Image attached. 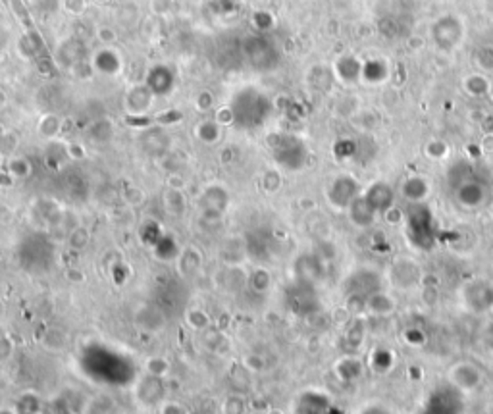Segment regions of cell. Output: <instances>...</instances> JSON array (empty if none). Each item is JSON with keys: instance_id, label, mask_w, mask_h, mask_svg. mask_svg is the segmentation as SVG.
<instances>
[{"instance_id": "cell-1", "label": "cell", "mask_w": 493, "mask_h": 414, "mask_svg": "<svg viewBox=\"0 0 493 414\" xmlns=\"http://www.w3.org/2000/svg\"><path fill=\"white\" fill-rule=\"evenodd\" d=\"M230 112L235 126L241 129H256L266 124L272 114V102L266 95L254 87H245L235 93L230 105Z\"/></svg>"}, {"instance_id": "cell-2", "label": "cell", "mask_w": 493, "mask_h": 414, "mask_svg": "<svg viewBox=\"0 0 493 414\" xmlns=\"http://www.w3.org/2000/svg\"><path fill=\"white\" fill-rule=\"evenodd\" d=\"M451 189L457 203L466 208H476L480 204H484L487 197L486 182L482 179L476 170L466 166V164H461L453 170Z\"/></svg>"}, {"instance_id": "cell-3", "label": "cell", "mask_w": 493, "mask_h": 414, "mask_svg": "<svg viewBox=\"0 0 493 414\" xmlns=\"http://www.w3.org/2000/svg\"><path fill=\"white\" fill-rule=\"evenodd\" d=\"M407 237L410 245L420 251H430L436 245V224L426 206H415L407 216Z\"/></svg>"}, {"instance_id": "cell-4", "label": "cell", "mask_w": 493, "mask_h": 414, "mask_svg": "<svg viewBox=\"0 0 493 414\" xmlns=\"http://www.w3.org/2000/svg\"><path fill=\"white\" fill-rule=\"evenodd\" d=\"M272 156L285 170H301L307 164L309 150L304 143L295 135H275L272 139Z\"/></svg>"}, {"instance_id": "cell-5", "label": "cell", "mask_w": 493, "mask_h": 414, "mask_svg": "<svg viewBox=\"0 0 493 414\" xmlns=\"http://www.w3.org/2000/svg\"><path fill=\"white\" fill-rule=\"evenodd\" d=\"M285 304L293 314L303 316V318L316 314L320 310V297H318L316 285L309 283V281L295 280L285 291Z\"/></svg>"}, {"instance_id": "cell-6", "label": "cell", "mask_w": 493, "mask_h": 414, "mask_svg": "<svg viewBox=\"0 0 493 414\" xmlns=\"http://www.w3.org/2000/svg\"><path fill=\"white\" fill-rule=\"evenodd\" d=\"M54 256V249L50 241L42 235H31L21 243L20 259L21 264L31 272H44L49 270Z\"/></svg>"}, {"instance_id": "cell-7", "label": "cell", "mask_w": 493, "mask_h": 414, "mask_svg": "<svg viewBox=\"0 0 493 414\" xmlns=\"http://www.w3.org/2000/svg\"><path fill=\"white\" fill-rule=\"evenodd\" d=\"M461 413V397L457 389L449 386L437 387L430 394L426 407L420 414H458Z\"/></svg>"}, {"instance_id": "cell-8", "label": "cell", "mask_w": 493, "mask_h": 414, "mask_svg": "<svg viewBox=\"0 0 493 414\" xmlns=\"http://www.w3.org/2000/svg\"><path fill=\"white\" fill-rule=\"evenodd\" d=\"M378 291H380V280H378V276L368 272V270H360L347 281V293H349L351 301L368 302V299L376 295Z\"/></svg>"}, {"instance_id": "cell-9", "label": "cell", "mask_w": 493, "mask_h": 414, "mask_svg": "<svg viewBox=\"0 0 493 414\" xmlns=\"http://www.w3.org/2000/svg\"><path fill=\"white\" fill-rule=\"evenodd\" d=\"M230 197L227 191L222 185H210L201 195V212L206 220H218L226 212Z\"/></svg>"}, {"instance_id": "cell-10", "label": "cell", "mask_w": 493, "mask_h": 414, "mask_svg": "<svg viewBox=\"0 0 493 414\" xmlns=\"http://www.w3.org/2000/svg\"><path fill=\"white\" fill-rule=\"evenodd\" d=\"M147 89L155 97H168L176 89V73L166 64H158L147 73Z\"/></svg>"}, {"instance_id": "cell-11", "label": "cell", "mask_w": 493, "mask_h": 414, "mask_svg": "<svg viewBox=\"0 0 493 414\" xmlns=\"http://www.w3.org/2000/svg\"><path fill=\"white\" fill-rule=\"evenodd\" d=\"M164 318H166V314L156 307L155 302L153 304H143L141 309L135 312V322L147 333H156V331L162 330L164 322H166Z\"/></svg>"}, {"instance_id": "cell-12", "label": "cell", "mask_w": 493, "mask_h": 414, "mask_svg": "<svg viewBox=\"0 0 493 414\" xmlns=\"http://www.w3.org/2000/svg\"><path fill=\"white\" fill-rule=\"evenodd\" d=\"M137 397L145 405H156L164 399V379L156 374H147L137 386Z\"/></svg>"}, {"instance_id": "cell-13", "label": "cell", "mask_w": 493, "mask_h": 414, "mask_svg": "<svg viewBox=\"0 0 493 414\" xmlns=\"http://www.w3.org/2000/svg\"><path fill=\"white\" fill-rule=\"evenodd\" d=\"M330 199L335 206H351L357 201V183L351 177H338L331 185Z\"/></svg>"}, {"instance_id": "cell-14", "label": "cell", "mask_w": 493, "mask_h": 414, "mask_svg": "<svg viewBox=\"0 0 493 414\" xmlns=\"http://www.w3.org/2000/svg\"><path fill=\"white\" fill-rule=\"evenodd\" d=\"M362 199L367 201L368 206H370L374 214H376V212L388 211L389 206H391V203H393V191L389 189L388 185L378 183V185H374L372 189L368 191L367 197Z\"/></svg>"}, {"instance_id": "cell-15", "label": "cell", "mask_w": 493, "mask_h": 414, "mask_svg": "<svg viewBox=\"0 0 493 414\" xmlns=\"http://www.w3.org/2000/svg\"><path fill=\"white\" fill-rule=\"evenodd\" d=\"M177 270L182 276H193L197 274L201 266H203V254L195 247H187L182 253L177 254Z\"/></svg>"}, {"instance_id": "cell-16", "label": "cell", "mask_w": 493, "mask_h": 414, "mask_svg": "<svg viewBox=\"0 0 493 414\" xmlns=\"http://www.w3.org/2000/svg\"><path fill=\"white\" fill-rule=\"evenodd\" d=\"M297 280L309 281V283H316L320 278V262L314 254H303L301 259L297 260L295 264Z\"/></svg>"}, {"instance_id": "cell-17", "label": "cell", "mask_w": 493, "mask_h": 414, "mask_svg": "<svg viewBox=\"0 0 493 414\" xmlns=\"http://www.w3.org/2000/svg\"><path fill=\"white\" fill-rule=\"evenodd\" d=\"M168 141V135L164 134L162 129H150V131L145 134V137H143V148L147 150L148 155L160 156L166 153Z\"/></svg>"}, {"instance_id": "cell-18", "label": "cell", "mask_w": 493, "mask_h": 414, "mask_svg": "<svg viewBox=\"0 0 493 414\" xmlns=\"http://www.w3.org/2000/svg\"><path fill=\"white\" fill-rule=\"evenodd\" d=\"M153 97H155V95L148 91L147 85L135 87L133 91H129V95H127V108H129V112H145L148 106H150V99H153Z\"/></svg>"}, {"instance_id": "cell-19", "label": "cell", "mask_w": 493, "mask_h": 414, "mask_svg": "<svg viewBox=\"0 0 493 414\" xmlns=\"http://www.w3.org/2000/svg\"><path fill=\"white\" fill-rule=\"evenodd\" d=\"M95 68L100 73L112 76V73L120 70V57L112 49H100L97 52V57H95Z\"/></svg>"}, {"instance_id": "cell-20", "label": "cell", "mask_w": 493, "mask_h": 414, "mask_svg": "<svg viewBox=\"0 0 493 414\" xmlns=\"http://www.w3.org/2000/svg\"><path fill=\"white\" fill-rule=\"evenodd\" d=\"M270 285H272V278L262 268H259V270H254V272L246 276V288L254 291V293H266Z\"/></svg>"}, {"instance_id": "cell-21", "label": "cell", "mask_w": 493, "mask_h": 414, "mask_svg": "<svg viewBox=\"0 0 493 414\" xmlns=\"http://www.w3.org/2000/svg\"><path fill=\"white\" fill-rule=\"evenodd\" d=\"M164 206H166V211L170 212V214H176V216H179V214H184L185 212V199L184 195L179 193L177 189H170L166 195H164Z\"/></svg>"}, {"instance_id": "cell-22", "label": "cell", "mask_w": 493, "mask_h": 414, "mask_svg": "<svg viewBox=\"0 0 493 414\" xmlns=\"http://www.w3.org/2000/svg\"><path fill=\"white\" fill-rule=\"evenodd\" d=\"M68 245L73 249V251H83L85 247L89 245V232L85 227H71L70 233H68Z\"/></svg>"}, {"instance_id": "cell-23", "label": "cell", "mask_w": 493, "mask_h": 414, "mask_svg": "<svg viewBox=\"0 0 493 414\" xmlns=\"http://www.w3.org/2000/svg\"><path fill=\"white\" fill-rule=\"evenodd\" d=\"M187 324H189L193 330H206L208 324H210V318H208V314H206L205 310L193 309L189 310V314H187Z\"/></svg>"}, {"instance_id": "cell-24", "label": "cell", "mask_w": 493, "mask_h": 414, "mask_svg": "<svg viewBox=\"0 0 493 414\" xmlns=\"http://www.w3.org/2000/svg\"><path fill=\"white\" fill-rule=\"evenodd\" d=\"M197 134L205 143H214L220 135L218 124H216V122H203V124L198 126Z\"/></svg>"}, {"instance_id": "cell-25", "label": "cell", "mask_w": 493, "mask_h": 414, "mask_svg": "<svg viewBox=\"0 0 493 414\" xmlns=\"http://www.w3.org/2000/svg\"><path fill=\"white\" fill-rule=\"evenodd\" d=\"M66 343V336H64L60 330H50L47 336H44V345L52 349V351H60Z\"/></svg>"}, {"instance_id": "cell-26", "label": "cell", "mask_w": 493, "mask_h": 414, "mask_svg": "<svg viewBox=\"0 0 493 414\" xmlns=\"http://www.w3.org/2000/svg\"><path fill=\"white\" fill-rule=\"evenodd\" d=\"M12 353H14L12 339H10V337H0V365L6 362L8 358L12 357Z\"/></svg>"}, {"instance_id": "cell-27", "label": "cell", "mask_w": 493, "mask_h": 414, "mask_svg": "<svg viewBox=\"0 0 493 414\" xmlns=\"http://www.w3.org/2000/svg\"><path fill=\"white\" fill-rule=\"evenodd\" d=\"M6 41H8L6 31L0 28V52H2V50H4V47H6Z\"/></svg>"}, {"instance_id": "cell-28", "label": "cell", "mask_w": 493, "mask_h": 414, "mask_svg": "<svg viewBox=\"0 0 493 414\" xmlns=\"http://www.w3.org/2000/svg\"><path fill=\"white\" fill-rule=\"evenodd\" d=\"M364 414H388L384 408H376V407H372V408H368L367 413Z\"/></svg>"}, {"instance_id": "cell-29", "label": "cell", "mask_w": 493, "mask_h": 414, "mask_svg": "<svg viewBox=\"0 0 493 414\" xmlns=\"http://www.w3.org/2000/svg\"><path fill=\"white\" fill-rule=\"evenodd\" d=\"M4 314V304H2V301H0V316Z\"/></svg>"}]
</instances>
